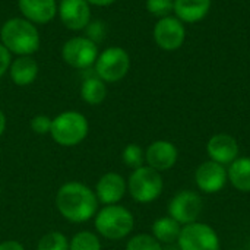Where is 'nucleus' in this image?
<instances>
[{"label":"nucleus","mask_w":250,"mask_h":250,"mask_svg":"<svg viewBox=\"0 0 250 250\" xmlns=\"http://www.w3.org/2000/svg\"><path fill=\"white\" fill-rule=\"evenodd\" d=\"M98 205L100 202L95 192L81 182L64 183L56 195V208L59 214L75 224L92 220L98 212Z\"/></svg>","instance_id":"nucleus-1"},{"label":"nucleus","mask_w":250,"mask_h":250,"mask_svg":"<svg viewBox=\"0 0 250 250\" xmlns=\"http://www.w3.org/2000/svg\"><path fill=\"white\" fill-rule=\"evenodd\" d=\"M0 42L15 56H32L38 51L41 38L35 23L18 16L7 19L0 28Z\"/></svg>","instance_id":"nucleus-2"},{"label":"nucleus","mask_w":250,"mask_h":250,"mask_svg":"<svg viewBox=\"0 0 250 250\" xmlns=\"http://www.w3.org/2000/svg\"><path fill=\"white\" fill-rule=\"evenodd\" d=\"M94 224L101 237L116 242L126 239L133 231L135 217L126 207L119 204L105 205L95 214Z\"/></svg>","instance_id":"nucleus-3"},{"label":"nucleus","mask_w":250,"mask_h":250,"mask_svg":"<svg viewBox=\"0 0 250 250\" xmlns=\"http://www.w3.org/2000/svg\"><path fill=\"white\" fill-rule=\"evenodd\" d=\"M88 119L75 110L63 111L51 120L50 135L57 145L64 148L79 145L88 136Z\"/></svg>","instance_id":"nucleus-4"},{"label":"nucleus","mask_w":250,"mask_h":250,"mask_svg":"<svg viewBox=\"0 0 250 250\" xmlns=\"http://www.w3.org/2000/svg\"><path fill=\"white\" fill-rule=\"evenodd\" d=\"M163 189L164 182L161 173L148 166L132 170L127 179V192L138 204H151L157 201L161 196Z\"/></svg>","instance_id":"nucleus-5"},{"label":"nucleus","mask_w":250,"mask_h":250,"mask_svg":"<svg viewBox=\"0 0 250 250\" xmlns=\"http://www.w3.org/2000/svg\"><path fill=\"white\" fill-rule=\"evenodd\" d=\"M97 76L105 83L122 81L130 69V56L122 47H108L101 51L94 63Z\"/></svg>","instance_id":"nucleus-6"},{"label":"nucleus","mask_w":250,"mask_h":250,"mask_svg":"<svg viewBox=\"0 0 250 250\" xmlns=\"http://www.w3.org/2000/svg\"><path fill=\"white\" fill-rule=\"evenodd\" d=\"M179 250H220V237L217 231L205 223H192L182 227L177 239Z\"/></svg>","instance_id":"nucleus-7"},{"label":"nucleus","mask_w":250,"mask_h":250,"mask_svg":"<svg viewBox=\"0 0 250 250\" xmlns=\"http://www.w3.org/2000/svg\"><path fill=\"white\" fill-rule=\"evenodd\" d=\"M98 54L97 42L82 35L69 38L62 47V57L64 63L73 69H88L94 66Z\"/></svg>","instance_id":"nucleus-8"},{"label":"nucleus","mask_w":250,"mask_h":250,"mask_svg":"<svg viewBox=\"0 0 250 250\" xmlns=\"http://www.w3.org/2000/svg\"><path fill=\"white\" fill-rule=\"evenodd\" d=\"M204 209L202 198L193 190H180L177 192L167 205V214L176 220L182 227L196 223Z\"/></svg>","instance_id":"nucleus-9"},{"label":"nucleus","mask_w":250,"mask_h":250,"mask_svg":"<svg viewBox=\"0 0 250 250\" xmlns=\"http://www.w3.org/2000/svg\"><path fill=\"white\" fill-rule=\"evenodd\" d=\"M154 41L155 44L166 51L179 50L186 40L185 23L176 16H166L158 19L154 26Z\"/></svg>","instance_id":"nucleus-10"},{"label":"nucleus","mask_w":250,"mask_h":250,"mask_svg":"<svg viewBox=\"0 0 250 250\" xmlns=\"http://www.w3.org/2000/svg\"><path fill=\"white\" fill-rule=\"evenodd\" d=\"M229 182L227 168L223 164L215 161H204L195 170V183L196 188L207 195H214L221 192Z\"/></svg>","instance_id":"nucleus-11"},{"label":"nucleus","mask_w":250,"mask_h":250,"mask_svg":"<svg viewBox=\"0 0 250 250\" xmlns=\"http://www.w3.org/2000/svg\"><path fill=\"white\" fill-rule=\"evenodd\" d=\"M57 15L70 31H82L91 23V4L86 0H62Z\"/></svg>","instance_id":"nucleus-12"},{"label":"nucleus","mask_w":250,"mask_h":250,"mask_svg":"<svg viewBox=\"0 0 250 250\" xmlns=\"http://www.w3.org/2000/svg\"><path fill=\"white\" fill-rule=\"evenodd\" d=\"M179 160V149L170 141H154L145 151V163L148 167L163 173L176 166Z\"/></svg>","instance_id":"nucleus-13"},{"label":"nucleus","mask_w":250,"mask_h":250,"mask_svg":"<svg viewBox=\"0 0 250 250\" xmlns=\"http://www.w3.org/2000/svg\"><path fill=\"white\" fill-rule=\"evenodd\" d=\"M127 192V180L114 171L105 173L100 177L95 186V196L100 204L116 205L119 204Z\"/></svg>","instance_id":"nucleus-14"},{"label":"nucleus","mask_w":250,"mask_h":250,"mask_svg":"<svg viewBox=\"0 0 250 250\" xmlns=\"http://www.w3.org/2000/svg\"><path fill=\"white\" fill-rule=\"evenodd\" d=\"M207 154L211 161L223 166H230L236 158H239V142L234 136L229 133H217L209 138L207 144Z\"/></svg>","instance_id":"nucleus-15"},{"label":"nucleus","mask_w":250,"mask_h":250,"mask_svg":"<svg viewBox=\"0 0 250 250\" xmlns=\"http://www.w3.org/2000/svg\"><path fill=\"white\" fill-rule=\"evenodd\" d=\"M18 7L22 13V18L35 25L51 22L59 9L56 0H18Z\"/></svg>","instance_id":"nucleus-16"},{"label":"nucleus","mask_w":250,"mask_h":250,"mask_svg":"<svg viewBox=\"0 0 250 250\" xmlns=\"http://www.w3.org/2000/svg\"><path fill=\"white\" fill-rule=\"evenodd\" d=\"M9 75L15 85L28 86L38 76V63L32 56H18L9 66Z\"/></svg>","instance_id":"nucleus-17"},{"label":"nucleus","mask_w":250,"mask_h":250,"mask_svg":"<svg viewBox=\"0 0 250 250\" xmlns=\"http://www.w3.org/2000/svg\"><path fill=\"white\" fill-rule=\"evenodd\" d=\"M211 3L212 0H174L173 12L183 23H195L208 15Z\"/></svg>","instance_id":"nucleus-18"},{"label":"nucleus","mask_w":250,"mask_h":250,"mask_svg":"<svg viewBox=\"0 0 250 250\" xmlns=\"http://www.w3.org/2000/svg\"><path fill=\"white\" fill-rule=\"evenodd\" d=\"M229 182L234 189L250 193V157L236 158L227 168Z\"/></svg>","instance_id":"nucleus-19"},{"label":"nucleus","mask_w":250,"mask_h":250,"mask_svg":"<svg viewBox=\"0 0 250 250\" xmlns=\"http://www.w3.org/2000/svg\"><path fill=\"white\" fill-rule=\"evenodd\" d=\"M152 236L161 245H173L177 243V239L182 231V226L173 220L171 217H160L152 223Z\"/></svg>","instance_id":"nucleus-20"},{"label":"nucleus","mask_w":250,"mask_h":250,"mask_svg":"<svg viewBox=\"0 0 250 250\" xmlns=\"http://www.w3.org/2000/svg\"><path fill=\"white\" fill-rule=\"evenodd\" d=\"M81 98L89 105H100L107 98V85L98 76L86 78L81 85Z\"/></svg>","instance_id":"nucleus-21"},{"label":"nucleus","mask_w":250,"mask_h":250,"mask_svg":"<svg viewBox=\"0 0 250 250\" xmlns=\"http://www.w3.org/2000/svg\"><path fill=\"white\" fill-rule=\"evenodd\" d=\"M69 250H101V242L97 234L83 230L70 239Z\"/></svg>","instance_id":"nucleus-22"},{"label":"nucleus","mask_w":250,"mask_h":250,"mask_svg":"<svg viewBox=\"0 0 250 250\" xmlns=\"http://www.w3.org/2000/svg\"><path fill=\"white\" fill-rule=\"evenodd\" d=\"M37 250H69V239L60 231H50L40 239Z\"/></svg>","instance_id":"nucleus-23"},{"label":"nucleus","mask_w":250,"mask_h":250,"mask_svg":"<svg viewBox=\"0 0 250 250\" xmlns=\"http://www.w3.org/2000/svg\"><path fill=\"white\" fill-rule=\"evenodd\" d=\"M122 160L126 167L136 170L145 164V151L138 144H129L122 152Z\"/></svg>","instance_id":"nucleus-24"},{"label":"nucleus","mask_w":250,"mask_h":250,"mask_svg":"<svg viewBox=\"0 0 250 250\" xmlns=\"http://www.w3.org/2000/svg\"><path fill=\"white\" fill-rule=\"evenodd\" d=\"M126 250H164L163 245L152 236L146 233L136 234L130 237L126 243Z\"/></svg>","instance_id":"nucleus-25"},{"label":"nucleus","mask_w":250,"mask_h":250,"mask_svg":"<svg viewBox=\"0 0 250 250\" xmlns=\"http://www.w3.org/2000/svg\"><path fill=\"white\" fill-rule=\"evenodd\" d=\"M173 9H174V0H146V10L160 19L170 16Z\"/></svg>","instance_id":"nucleus-26"},{"label":"nucleus","mask_w":250,"mask_h":250,"mask_svg":"<svg viewBox=\"0 0 250 250\" xmlns=\"http://www.w3.org/2000/svg\"><path fill=\"white\" fill-rule=\"evenodd\" d=\"M51 120L53 119H50L45 114H38V116L32 117L29 122L31 130L37 135H41V136L47 135V133H50V129H51Z\"/></svg>","instance_id":"nucleus-27"},{"label":"nucleus","mask_w":250,"mask_h":250,"mask_svg":"<svg viewBox=\"0 0 250 250\" xmlns=\"http://www.w3.org/2000/svg\"><path fill=\"white\" fill-rule=\"evenodd\" d=\"M12 54L7 51V48L0 42V78L9 70V66L12 63Z\"/></svg>","instance_id":"nucleus-28"},{"label":"nucleus","mask_w":250,"mask_h":250,"mask_svg":"<svg viewBox=\"0 0 250 250\" xmlns=\"http://www.w3.org/2000/svg\"><path fill=\"white\" fill-rule=\"evenodd\" d=\"M89 26V25H88ZM86 26V28H88ZM100 35V38L103 37V23L100 22V21H97L94 25H91L89 26V29H88V38H91L92 41H95V38ZM97 42V41H95Z\"/></svg>","instance_id":"nucleus-29"},{"label":"nucleus","mask_w":250,"mask_h":250,"mask_svg":"<svg viewBox=\"0 0 250 250\" xmlns=\"http://www.w3.org/2000/svg\"><path fill=\"white\" fill-rule=\"evenodd\" d=\"M0 250H25V248L16 240H4L0 243Z\"/></svg>","instance_id":"nucleus-30"},{"label":"nucleus","mask_w":250,"mask_h":250,"mask_svg":"<svg viewBox=\"0 0 250 250\" xmlns=\"http://www.w3.org/2000/svg\"><path fill=\"white\" fill-rule=\"evenodd\" d=\"M89 4H94V6H100V7H104V6H110L113 4L114 1L117 0H86Z\"/></svg>","instance_id":"nucleus-31"},{"label":"nucleus","mask_w":250,"mask_h":250,"mask_svg":"<svg viewBox=\"0 0 250 250\" xmlns=\"http://www.w3.org/2000/svg\"><path fill=\"white\" fill-rule=\"evenodd\" d=\"M4 130H6V116L3 110H0V136L4 133Z\"/></svg>","instance_id":"nucleus-32"},{"label":"nucleus","mask_w":250,"mask_h":250,"mask_svg":"<svg viewBox=\"0 0 250 250\" xmlns=\"http://www.w3.org/2000/svg\"><path fill=\"white\" fill-rule=\"evenodd\" d=\"M249 250H250V242H249Z\"/></svg>","instance_id":"nucleus-33"},{"label":"nucleus","mask_w":250,"mask_h":250,"mask_svg":"<svg viewBox=\"0 0 250 250\" xmlns=\"http://www.w3.org/2000/svg\"><path fill=\"white\" fill-rule=\"evenodd\" d=\"M0 190H1V188H0Z\"/></svg>","instance_id":"nucleus-34"}]
</instances>
